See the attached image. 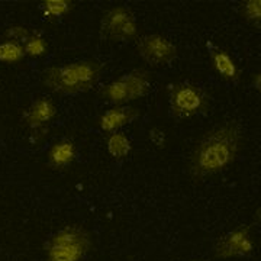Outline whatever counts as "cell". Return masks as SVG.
Segmentation results:
<instances>
[{
	"label": "cell",
	"instance_id": "12",
	"mask_svg": "<svg viewBox=\"0 0 261 261\" xmlns=\"http://www.w3.org/2000/svg\"><path fill=\"white\" fill-rule=\"evenodd\" d=\"M126 84H128V93L129 102L140 100L142 97L148 96L151 92V73L147 70H132L128 74H125Z\"/></svg>",
	"mask_w": 261,
	"mask_h": 261
},
{
	"label": "cell",
	"instance_id": "18",
	"mask_svg": "<svg viewBox=\"0 0 261 261\" xmlns=\"http://www.w3.org/2000/svg\"><path fill=\"white\" fill-rule=\"evenodd\" d=\"M25 56L29 57H42L47 54L48 42L45 38L41 37L39 34H32L29 39L23 44Z\"/></svg>",
	"mask_w": 261,
	"mask_h": 261
},
{
	"label": "cell",
	"instance_id": "6",
	"mask_svg": "<svg viewBox=\"0 0 261 261\" xmlns=\"http://www.w3.org/2000/svg\"><path fill=\"white\" fill-rule=\"evenodd\" d=\"M254 247L255 244L251 235V225H241L216 241L214 254L216 258L221 260L245 257L254 251Z\"/></svg>",
	"mask_w": 261,
	"mask_h": 261
},
{
	"label": "cell",
	"instance_id": "17",
	"mask_svg": "<svg viewBox=\"0 0 261 261\" xmlns=\"http://www.w3.org/2000/svg\"><path fill=\"white\" fill-rule=\"evenodd\" d=\"M240 13L245 22L251 27L260 29L261 25V2L260 0H245L240 6Z\"/></svg>",
	"mask_w": 261,
	"mask_h": 261
},
{
	"label": "cell",
	"instance_id": "11",
	"mask_svg": "<svg viewBox=\"0 0 261 261\" xmlns=\"http://www.w3.org/2000/svg\"><path fill=\"white\" fill-rule=\"evenodd\" d=\"M77 155L75 144L71 140H60L48 151V164L54 170H63L73 164Z\"/></svg>",
	"mask_w": 261,
	"mask_h": 261
},
{
	"label": "cell",
	"instance_id": "13",
	"mask_svg": "<svg viewBox=\"0 0 261 261\" xmlns=\"http://www.w3.org/2000/svg\"><path fill=\"white\" fill-rule=\"evenodd\" d=\"M99 96L105 102L111 103L113 106H123L125 103L129 102V93H128V84H126L125 74L121 75L118 80L102 87Z\"/></svg>",
	"mask_w": 261,
	"mask_h": 261
},
{
	"label": "cell",
	"instance_id": "3",
	"mask_svg": "<svg viewBox=\"0 0 261 261\" xmlns=\"http://www.w3.org/2000/svg\"><path fill=\"white\" fill-rule=\"evenodd\" d=\"M92 247V235L83 226H65L44 245L45 261H83Z\"/></svg>",
	"mask_w": 261,
	"mask_h": 261
},
{
	"label": "cell",
	"instance_id": "9",
	"mask_svg": "<svg viewBox=\"0 0 261 261\" xmlns=\"http://www.w3.org/2000/svg\"><path fill=\"white\" fill-rule=\"evenodd\" d=\"M137 118H140V109L132 106H113L99 116L97 123L100 129L108 134H112V132H118L125 125L132 123Z\"/></svg>",
	"mask_w": 261,
	"mask_h": 261
},
{
	"label": "cell",
	"instance_id": "16",
	"mask_svg": "<svg viewBox=\"0 0 261 261\" xmlns=\"http://www.w3.org/2000/svg\"><path fill=\"white\" fill-rule=\"evenodd\" d=\"M25 58L23 45L13 41H3L0 42V63L6 64H16Z\"/></svg>",
	"mask_w": 261,
	"mask_h": 261
},
{
	"label": "cell",
	"instance_id": "19",
	"mask_svg": "<svg viewBox=\"0 0 261 261\" xmlns=\"http://www.w3.org/2000/svg\"><path fill=\"white\" fill-rule=\"evenodd\" d=\"M3 35L6 38V41H13V42H18L20 45H23L31 37V32H29L28 28H25L22 25H12L5 31Z\"/></svg>",
	"mask_w": 261,
	"mask_h": 261
},
{
	"label": "cell",
	"instance_id": "2",
	"mask_svg": "<svg viewBox=\"0 0 261 261\" xmlns=\"http://www.w3.org/2000/svg\"><path fill=\"white\" fill-rule=\"evenodd\" d=\"M103 64L97 60H80L51 65L42 71V84L51 93L74 96L92 90L99 83Z\"/></svg>",
	"mask_w": 261,
	"mask_h": 261
},
{
	"label": "cell",
	"instance_id": "7",
	"mask_svg": "<svg viewBox=\"0 0 261 261\" xmlns=\"http://www.w3.org/2000/svg\"><path fill=\"white\" fill-rule=\"evenodd\" d=\"M137 51L151 65H167L177 58V47L168 38L151 34L137 39Z\"/></svg>",
	"mask_w": 261,
	"mask_h": 261
},
{
	"label": "cell",
	"instance_id": "8",
	"mask_svg": "<svg viewBox=\"0 0 261 261\" xmlns=\"http://www.w3.org/2000/svg\"><path fill=\"white\" fill-rule=\"evenodd\" d=\"M206 47L209 51L215 71L226 82L238 83L241 80V68L238 67L237 61L231 57V54L222 48L214 45L212 42H207Z\"/></svg>",
	"mask_w": 261,
	"mask_h": 261
},
{
	"label": "cell",
	"instance_id": "5",
	"mask_svg": "<svg viewBox=\"0 0 261 261\" xmlns=\"http://www.w3.org/2000/svg\"><path fill=\"white\" fill-rule=\"evenodd\" d=\"M100 35L111 41L138 39V23L132 10L126 6H115L103 13Z\"/></svg>",
	"mask_w": 261,
	"mask_h": 261
},
{
	"label": "cell",
	"instance_id": "14",
	"mask_svg": "<svg viewBox=\"0 0 261 261\" xmlns=\"http://www.w3.org/2000/svg\"><path fill=\"white\" fill-rule=\"evenodd\" d=\"M39 9L47 20L56 22L74 9V3L71 0H42L39 3Z\"/></svg>",
	"mask_w": 261,
	"mask_h": 261
},
{
	"label": "cell",
	"instance_id": "1",
	"mask_svg": "<svg viewBox=\"0 0 261 261\" xmlns=\"http://www.w3.org/2000/svg\"><path fill=\"white\" fill-rule=\"evenodd\" d=\"M241 144L243 128L238 122L228 121L206 132L190 157L189 171L192 177L202 180L232 166Z\"/></svg>",
	"mask_w": 261,
	"mask_h": 261
},
{
	"label": "cell",
	"instance_id": "10",
	"mask_svg": "<svg viewBox=\"0 0 261 261\" xmlns=\"http://www.w3.org/2000/svg\"><path fill=\"white\" fill-rule=\"evenodd\" d=\"M57 106L48 97H39L27 109L23 115L25 123L32 130L47 128L49 122L56 118Z\"/></svg>",
	"mask_w": 261,
	"mask_h": 261
},
{
	"label": "cell",
	"instance_id": "21",
	"mask_svg": "<svg viewBox=\"0 0 261 261\" xmlns=\"http://www.w3.org/2000/svg\"><path fill=\"white\" fill-rule=\"evenodd\" d=\"M190 261H205V260H190Z\"/></svg>",
	"mask_w": 261,
	"mask_h": 261
},
{
	"label": "cell",
	"instance_id": "20",
	"mask_svg": "<svg viewBox=\"0 0 261 261\" xmlns=\"http://www.w3.org/2000/svg\"><path fill=\"white\" fill-rule=\"evenodd\" d=\"M261 75L260 73H255V74H252L251 77V84H252V87H255L257 90H260L261 89Z\"/></svg>",
	"mask_w": 261,
	"mask_h": 261
},
{
	"label": "cell",
	"instance_id": "4",
	"mask_svg": "<svg viewBox=\"0 0 261 261\" xmlns=\"http://www.w3.org/2000/svg\"><path fill=\"white\" fill-rule=\"evenodd\" d=\"M170 113L177 119H190L205 115L211 108V97L205 89L190 82L168 86Z\"/></svg>",
	"mask_w": 261,
	"mask_h": 261
},
{
	"label": "cell",
	"instance_id": "15",
	"mask_svg": "<svg viewBox=\"0 0 261 261\" xmlns=\"http://www.w3.org/2000/svg\"><path fill=\"white\" fill-rule=\"evenodd\" d=\"M106 145H108V152L112 155L113 159L122 160L125 157H128V154L132 149V144H130V140L128 138L126 134L123 132H112L109 137H108V141H106Z\"/></svg>",
	"mask_w": 261,
	"mask_h": 261
}]
</instances>
